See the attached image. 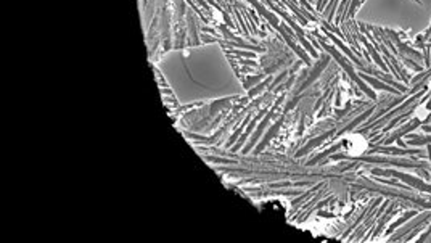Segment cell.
<instances>
[{
  "instance_id": "obj_1",
  "label": "cell",
  "mask_w": 431,
  "mask_h": 243,
  "mask_svg": "<svg viewBox=\"0 0 431 243\" xmlns=\"http://www.w3.org/2000/svg\"><path fill=\"white\" fill-rule=\"evenodd\" d=\"M156 68L180 105L230 98L245 92L224 49L217 42L171 50L160 58Z\"/></svg>"
},
{
  "instance_id": "obj_2",
  "label": "cell",
  "mask_w": 431,
  "mask_h": 243,
  "mask_svg": "<svg viewBox=\"0 0 431 243\" xmlns=\"http://www.w3.org/2000/svg\"><path fill=\"white\" fill-rule=\"evenodd\" d=\"M373 174H381V175H388V177H396V179H401L404 180L407 185H410L412 188H419L420 192H428L431 193V185L423 182L420 177H415V175H410L406 172H399L396 169H373Z\"/></svg>"
},
{
  "instance_id": "obj_3",
  "label": "cell",
  "mask_w": 431,
  "mask_h": 243,
  "mask_svg": "<svg viewBox=\"0 0 431 243\" xmlns=\"http://www.w3.org/2000/svg\"><path fill=\"white\" fill-rule=\"evenodd\" d=\"M422 123L423 121L422 119H419V118H412V119H409L407 123H404V124H401L399 127H396V129L389 134V136L383 140V145H389V144H393V142H396L398 139H402L404 136H407V134H410L412 131H415V129H419V127L422 126Z\"/></svg>"
},
{
  "instance_id": "obj_4",
  "label": "cell",
  "mask_w": 431,
  "mask_h": 243,
  "mask_svg": "<svg viewBox=\"0 0 431 243\" xmlns=\"http://www.w3.org/2000/svg\"><path fill=\"white\" fill-rule=\"evenodd\" d=\"M428 218H431V211L415 214L414 218H412V221L407 222V224L404 222V224H402V227L396 231V234L393 235V237H389V242H401V239L404 237L406 234H409L410 231H412V229H415L417 226H419L422 221H425V219H428Z\"/></svg>"
},
{
  "instance_id": "obj_5",
  "label": "cell",
  "mask_w": 431,
  "mask_h": 243,
  "mask_svg": "<svg viewBox=\"0 0 431 243\" xmlns=\"http://www.w3.org/2000/svg\"><path fill=\"white\" fill-rule=\"evenodd\" d=\"M373 153L378 152V153H385V155H393V157H399V155H402V157H406V155H420V158H425V153L420 152V150H409V148L406 147H377L375 150H372Z\"/></svg>"
},
{
  "instance_id": "obj_6",
  "label": "cell",
  "mask_w": 431,
  "mask_h": 243,
  "mask_svg": "<svg viewBox=\"0 0 431 243\" xmlns=\"http://www.w3.org/2000/svg\"><path fill=\"white\" fill-rule=\"evenodd\" d=\"M362 78H364V79L367 81V82H370V84L373 85V89H377V90H383V92L393 93V95H396V97L404 95V93H402L401 90L396 89V87L386 84L385 81H378L377 78H373V76H365V74H362Z\"/></svg>"
},
{
  "instance_id": "obj_7",
  "label": "cell",
  "mask_w": 431,
  "mask_h": 243,
  "mask_svg": "<svg viewBox=\"0 0 431 243\" xmlns=\"http://www.w3.org/2000/svg\"><path fill=\"white\" fill-rule=\"evenodd\" d=\"M415 214H419V211H417V209H415V211H409V213H406V214H402V216H401V218H399L398 221H394L393 224L388 227L386 234H391L393 231H396V229H398L399 226H402V224H404V222H407L409 219H412Z\"/></svg>"
},
{
  "instance_id": "obj_8",
  "label": "cell",
  "mask_w": 431,
  "mask_h": 243,
  "mask_svg": "<svg viewBox=\"0 0 431 243\" xmlns=\"http://www.w3.org/2000/svg\"><path fill=\"white\" fill-rule=\"evenodd\" d=\"M360 39H362V40H364V44H365V47H367V50H368V52H370V53H372V57H373V60H375V62H377V63L380 65V68L383 70V73H388V65H386V63H385V62H383V60L380 58V53H377V50H375V49H373V47H372L370 44H367V40H365L364 37H360Z\"/></svg>"
},
{
  "instance_id": "obj_9",
  "label": "cell",
  "mask_w": 431,
  "mask_h": 243,
  "mask_svg": "<svg viewBox=\"0 0 431 243\" xmlns=\"http://www.w3.org/2000/svg\"><path fill=\"white\" fill-rule=\"evenodd\" d=\"M430 237H431V226L427 229V232H425V234L420 235V237H419V242H428Z\"/></svg>"
},
{
  "instance_id": "obj_10",
  "label": "cell",
  "mask_w": 431,
  "mask_h": 243,
  "mask_svg": "<svg viewBox=\"0 0 431 243\" xmlns=\"http://www.w3.org/2000/svg\"><path fill=\"white\" fill-rule=\"evenodd\" d=\"M420 127H422V131H423V132L431 134V126H428V124H422Z\"/></svg>"
}]
</instances>
